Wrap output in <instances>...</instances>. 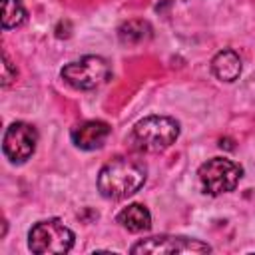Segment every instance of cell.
<instances>
[{
	"label": "cell",
	"mask_w": 255,
	"mask_h": 255,
	"mask_svg": "<svg viewBox=\"0 0 255 255\" xmlns=\"http://www.w3.org/2000/svg\"><path fill=\"white\" fill-rule=\"evenodd\" d=\"M28 247L38 255L68 253L74 247V233L60 219H44L32 225L28 233Z\"/></svg>",
	"instance_id": "obj_3"
},
{
	"label": "cell",
	"mask_w": 255,
	"mask_h": 255,
	"mask_svg": "<svg viewBox=\"0 0 255 255\" xmlns=\"http://www.w3.org/2000/svg\"><path fill=\"white\" fill-rule=\"evenodd\" d=\"M145 183V167L131 157H116L98 173V189L106 199H126Z\"/></svg>",
	"instance_id": "obj_1"
},
{
	"label": "cell",
	"mask_w": 255,
	"mask_h": 255,
	"mask_svg": "<svg viewBox=\"0 0 255 255\" xmlns=\"http://www.w3.org/2000/svg\"><path fill=\"white\" fill-rule=\"evenodd\" d=\"M151 26L145 20H128L118 28V38L122 44L137 46L151 38Z\"/></svg>",
	"instance_id": "obj_11"
},
{
	"label": "cell",
	"mask_w": 255,
	"mask_h": 255,
	"mask_svg": "<svg viewBox=\"0 0 255 255\" xmlns=\"http://www.w3.org/2000/svg\"><path fill=\"white\" fill-rule=\"evenodd\" d=\"M26 20V8L22 0H2V28H16Z\"/></svg>",
	"instance_id": "obj_12"
},
{
	"label": "cell",
	"mask_w": 255,
	"mask_h": 255,
	"mask_svg": "<svg viewBox=\"0 0 255 255\" xmlns=\"http://www.w3.org/2000/svg\"><path fill=\"white\" fill-rule=\"evenodd\" d=\"M241 68H243V64L235 50H221L211 60V70H213L215 78L221 82H227V84L235 82L241 76Z\"/></svg>",
	"instance_id": "obj_9"
},
{
	"label": "cell",
	"mask_w": 255,
	"mask_h": 255,
	"mask_svg": "<svg viewBox=\"0 0 255 255\" xmlns=\"http://www.w3.org/2000/svg\"><path fill=\"white\" fill-rule=\"evenodd\" d=\"M179 135V124L167 116H147L131 129V143L139 151L157 153L167 149Z\"/></svg>",
	"instance_id": "obj_2"
},
{
	"label": "cell",
	"mask_w": 255,
	"mask_h": 255,
	"mask_svg": "<svg viewBox=\"0 0 255 255\" xmlns=\"http://www.w3.org/2000/svg\"><path fill=\"white\" fill-rule=\"evenodd\" d=\"M110 133H112V128L106 122L88 120V122H82V124L74 126L72 131H70V137H72V143L76 147L92 151V149L102 147Z\"/></svg>",
	"instance_id": "obj_8"
},
{
	"label": "cell",
	"mask_w": 255,
	"mask_h": 255,
	"mask_svg": "<svg viewBox=\"0 0 255 255\" xmlns=\"http://www.w3.org/2000/svg\"><path fill=\"white\" fill-rule=\"evenodd\" d=\"M197 177L205 193L221 195L237 187L239 179L243 177V169L227 157H211L205 163H201Z\"/></svg>",
	"instance_id": "obj_4"
},
{
	"label": "cell",
	"mask_w": 255,
	"mask_h": 255,
	"mask_svg": "<svg viewBox=\"0 0 255 255\" xmlns=\"http://www.w3.org/2000/svg\"><path fill=\"white\" fill-rule=\"evenodd\" d=\"M211 247L199 239L193 237H183V235H155L137 241L131 247V253H165V255H175V253H209Z\"/></svg>",
	"instance_id": "obj_6"
},
{
	"label": "cell",
	"mask_w": 255,
	"mask_h": 255,
	"mask_svg": "<svg viewBox=\"0 0 255 255\" xmlns=\"http://www.w3.org/2000/svg\"><path fill=\"white\" fill-rule=\"evenodd\" d=\"M2 60H4V64H2V86L6 88V86H10V84L16 80V74H18V72H16V68L12 66V62L8 60L6 54L2 56Z\"/></svg>",
	"instance_id": "obj_13"
},
{
	"label": "cell",
	"mask_w": 255,
	"mask_h": 255,
	"mask_svg": "<svg viewBox=\"0 0 255 255\" xmlns=\"http://www.w3.org/2000/svg\"><path fill=\"white\" fill-rule=\"evenodd\" d=\"M116 219L122 227H126L131 233H141L151 227V215H149L147 207L141 203H131V205L124 207Z\"/></svg>",
	"instance_id": "obj_10"
},
{
	"label": "cell",
	"mask_w": 255,
	"mask_h": 255,
	"mask_svg": "<svg viewBox=\"0 0 255 255\" xmlns=\"http://www.w3.org/2000/svg\"><path fill=\"white\" fill-rule=\"evenodd\" d=\"M62 80L76 90H94L110 78V66L102 56H84L62 68Z\"/></svg>",
	"instance_id": "obj_5"
},
{
	"label": "cell",
	"mask_w": 255,
	"mask_h": 255,
	"mask_svg": "<svg viewBox=\"0 0 255 255\" xmlns=\"http://www.w3.org/2000/svg\"><path fill=\"white\" fill-rule=\"evenodd\" d=\"M36 143H38L36 128L26 122H14L8 126L4 133L2 147H4V155L12 163H24L36 151Z\"/></svg>",
	"instance_id": "obj_7"
}]
</instances>
